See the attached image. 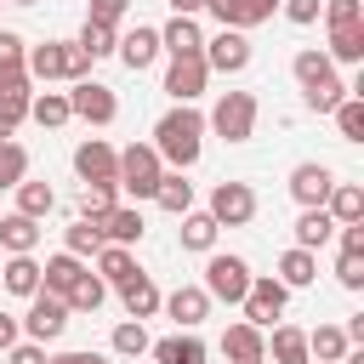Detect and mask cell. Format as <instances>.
<instances>
[{
    "mask_svg": "<svg viewBox=\"0 0 364 364\" xmlns=\"http://www.w3.org/2000/svg\"><path fill=\"white\" fill-rule=\"evenodd\" d=\"M6 364H46V341H11Z\"/></svg>",
    "mask_w": 364,
    "mask_h": 364,
    "instance_id": "cell-51",
    "label": "cell"
},
{
    "mask_svg": "<svg viewBox=\"0 0 364 364\" xmlns=\"http://www.w3.org/2000/svg\"><path fill=\"white\" fill-rule=\"evenodd\" d=\"M80 273H85V262H80L74 250H57V256H46V267H40V290H51V296H68Z\"/></svg>",
    "mask_w": 364,
    "mask_h": 364,
    "instance_id": "cell-22",
    "label": "cell"
},
{
    "mask_svg": "<svg viewBox=\"0 0 364 364\" xmlns=\"http://www.w3.org/2000/svg\"><path fill=\"white\" fill-rule=\"evenodd\" d=\"M199 57H205L210 74H245L250 68V40H245V28H216Z\"/></svg>",
    "mask_w": 364,
    "mask_h": 364,
    "instance_id": "cell-8",
    "label": "cell"
},
{
    "mask_svg": "<svg viewBox=\"0 0 364 364\" xmlns=\"http://www.w3.org/2000/svg\"><path fill=\"white\" fill-rule=\"evenodd\" d=\"M284 290H307L313 279H318V256L313 250H301V245H290L284 256H279V273H273Z\"/></svg>",
    "mask_w": 364,
    "mask_h": 364,
    "instance_id": "cell-21",
    "label": "cell"
},
{
    "mask_svg": "<svg viewBox=\"0 0 364 364\" xmlns=\"http://www.w3.org/2000/svg\"><path fill=\"white\" fill-rule=\"evenodd\" d=\"M159 307L176 318V330H199V324L210 318V296H205V284H176Z\"/></svg>",
    "mask_w": 364,
    "mask_h": 364,
    "instance_id": "cell-14",
    "label": "cell"
},
{
    "mask_svg": "<svg viewBox=\"0 0 364 364\" xmlns=\"http://www.w3.org/2000/svg\"><path fill=\"white\" fill-rule=\"evenodd\" d=\"M91 364H108V358H91Z\"/></svg>",
    "mask_w": 364,
    "mask_h": 364,
    "instance_id": "cell-58",
    "label": "cell"
},
{
    "mask_svg": "<svg viewBox=\"0 0 364 364\" xmlns=\"http://www.w3.org/2000/svg\"><path fill=\"white\" fill-rule=\"evenodd\" d=\"M290 74H296V85H313V80L336 74V63H330L324 51H313V46H307V51H296V57H290Z\"/></svg>",
    "mask_w": 364,
    "mask_h": 364,
    "instance_id": "cell-42",
    "label": "cell"
},
{
    "mask_svg": "<svg viewBox=\"0 0 364 364\" xmlns=\"http://www.w3.org/2000/svg\"><path fill=\"white\" fill-rule=\"evenodd\" d=\"M114 57L131 68V74H142L154 57H159V28H148V23H136L131 34H119V46H114Z\"/></svg>",
    "mask_w": 364,
    "mask_h": 364,
    "instance_id": "cell-17",
    "label": "cell"
},
{
    "mask_svg": "<svg viewBox=\"0 0 364 364\" xmlns=\"http://www.w3.org/2000/svg\"><path fill=\"white\" fill-rule=\"evenodd\" d=\"M222 358L228 364H267V330H256V324H228L222 330Z\"/></svg>",
    "mask_w": 364,
    "mask_h": 364,
    "instance_id": "cell-12",
    "label": "cell"
},
{
    "mask_svg": "<svg viewBox=\"0 0 364 364\" xmlns=\"http://www.w3.org/2000/svg\"><path fill=\"white\" fill-rule=\"evenodd\" d=\"M216 233L222 228H216L210 210H182V250H199L205 256V250H216Z\"/></svg>",
    "mask_w": 364,
    "mask_h": 364,
    "instance_id": "cell-29",
    "label": "cell"
},
{
    "mask_svg": "<svg viewBox=\"0 0 364 364\" xmlns=\"http://www.w3.org/2000/svg\"><path fill=\"white\" fill-rule=\"evenodd\" d=\"M28 97H34V85H11V91H0V119H6L11 131L28 119Z\"/></svg>",
    "mask_w": 364,
    "mask_h": 364,
    "instance_id": "cell-45",
    "label": "cell"
},
{
    "mask_svg": "<svg viewBox=\"0 0 364 364\" xmlns=\"http://www.w3.org/2000/svg\"><path fill=\"white\" fill-rule=\"evenodd\" d=\"M102 245H108V239H102V228H97L91 216H74V222H68V233H63V250H74L80 262H85V256H97Z\"/></svg>",
    "mask_w": 364,
    "mask_h": 364,
    "instance_id": "cell-36",
    "label": "cell"
},
{
    "mask_svg": "<svg viewBox=\"0 0 364 364\" xmlns=\"http://www.w3.org/2000/svg\"><path fill=\"white\" fill-rule=\"evenodd\" d=\"M279 11L296 23V28H307V23H318V11H324V0H279Z\"/></svg>",
    "mask_w": 364,
    "mask_h": 364,
    "instance_id": "cell-48",
    "label": "cell"
},
{
    "mask_svg": "<svg viewBox=\"0 0 364 364\" xmlns=\"http://www.w3.org/2000/svg\"><path fill=\"white\" fill-rule=\"evenodd\" d=\"M330 28H347V23H364V6L358 0H324V11H318Z\"/></svg>",
    "mask_w": 364,
    "mask_h": 364,
    "instance_id": "cell-46",
    "label": "cell"
},
{
    "mask_svg": "<svg viewBox=\"0 0 364 364\" xmlns=\"http://www.w3.org/2000/svg\"><path fill=\"white\" fill-rule=\"evenodd\" d=\"M159 176H165V159L154 154V142H131V148H119V165H114V188H125L131 199H154Z\"/></svg>",
    "mask_w": 364,
    "mask_h": 364,
    "instance_id": "cell-2",
    "label": "cell"
},
{
    "mask_svg": "<svg viewBox=\"0 0 364 364\" xmlns=\"http://www.w3.org/2000/svg\"><path fill=\"white\" fill-rule=\"evenodd\" d=\"M279 11V0H239V28H256Z\"/></svg>",
    "mask_w": 364,
    "mask_h": 364,
    "instance_id": "cell-49",
    "label": "cell"
},
{
    "mask_svg": "<svg viewBox=\"0 0 364 364\" xmlns=\"http://www.w3.org/2000/svg\"><path fill=\"white\" fill-rule=\"evenodd\" d=\"M336 284H341V290H364V256H347V250H341V262H336Z\"/></svg>",
    "mask_w": 364,
    "mask_h": 364,
    "instance_id": "cell-47",
    "label": "cell"
},
{
    "mask_svg": "<svg viewBox=\"0 0 364 364\" xmlns=\"http://www.w3.org/2000/svg\"><path fill=\"white\" fill-rule=\"evenodd\" d=\"M205 131H216L222 142H250L256 136V91H222Z\"/></svg>",
    "mask_w": 364,
    "mask_h": 364,
    "instance_id": "cell-4",
    "label": "cell"
},
{
    "mask_svg": "<svg viewBox=\"0 0 364 364\" xmlns=\"http://www.w3.org/2000/svg\"><path fill=\"white\" fill-rule=\"evenodd\" d=\"M97 228H102L108 245H142V228H148V222H142L136 205H114L108 216H97Z\"/></svg>",
    "mask_w": 364,
    "mask_h": 364,
    "instance_id": "cell-19",
    "label": "cell"
},
{
    "mask_svg": "<svg viewBox=\"0 0 364 364\" xmlns=\"http://www.w3.org/2000/svg\"><path fill=\"white\" fill-rule=\"evenodd\" d=\"M330 188H336V171H330L324 159H301V165L290 171V199H296L301 210H307V205H324Z\"/></svg>",
    "mask_w": 364,
    "mask_h": 364,
    "instance_id": "cell-11",
    "label": "cell"
},
{
    "mask_svg": "<svg viewBox=\"0 0 364 364\" xmlns=\"http://www.w3.org/2000/svg\"><path fill=\"white\" fill-rule=\"evenodd\" d=\"M324 210L336 216V228H341V222H364V188H358V182H336L330 199H324Z\"/></svg>",
    "mask_w": 364,
    "mask_h": 364,
    "instance_id": "cell-32",
    "label": "cell"
},
{
    "mask_svg": "<svg viewBox=\"0 0 364 364\" xmlns=\"http://www.w3.org/2000/svg\"><path fill=\"white\" fill-rule=\"evenodd\" d=\"M0 290H11V296L28 301V296L40 290V262H34V256H11V262L0 267Z\"/></svg>",
    "mask_w": 364,
    "mask_h": 364,
    "instance_id": "cell-30",
    "label": "cell"
},
{
    "mask_svg": "<svg viewBox=\"0 0 364 364\" xmlns=\"http://www.w3.org/2000/svg\"><path fill=\"white\" fill-rule=\"evenodd\" d=\"M119 358H142L148 353V330H142V318H125V324H114V341H108Z\"/></svg>",
    "mask_w": 364,
    "mask_h": 364,
    "instance_id": "cell-43",
    "label": "cell"
},
{
    "mask_svg": "<svg viewBox=\"0 0 364 364\" xmlns=\"http://www.w3.org/2000/svg\"><path fill=\"white\" fill-rule=\"evenodd\" d=\"M313 364H318V358H313Z\"/></svg>",
    "mask_w": 364,
    "mask_h": 364,
    "instance_id": "cell-60",
    "label": "cell"
},
{
    "mask_svg": "<svg viewBox=\"0 0 364 364\" xmlns=\"http://www.w3.org/2000/svg\"><path fill=\"white\" fill-rule=\"evenodd\" d=\"M336 239V216L324 210V205H307L301 216H296V245L301 250H318V245H330Z\"/></svg>",
    "mask_w": 364,
    "mask_h": 364,
    "instance_id": "cell-25",
    "label": "cell"
},
{
    "mask_svg": "<svg viewBox=\"0 0 364 364\" xmlns=\"http://www.w3.org/2000/svg\"><path fill=\"white\" fill-rule=\"evenodd\" d=\"M347 91H353V85H347V80H336V74H324V80L301 85V97H307V108H313V114H336V102H341Z\"/></svg>",
    "mask_w": 364,
    "mask_h": 364,
    "instance_id": "cell-39",
    "label": "cell"
},
{
    "mask_svg": "<svg viewBox=\"0 0 364 364\" xmlns=\"http://www.w3.org/2000/svg\"><path fill=\"white\" fill-rule=\"evenodd\" d=\"M6 6H40V0H6Z\"/></svg>",
    "mask_w": 364,
    "mask_h": 364,
    "instance_id": "cell-57",
    "label": "cell"
},
{
    "mask_svg": "<svg viewBox=\"0 0 364 364\" xmlns=\"http://www.w3.org/2000/svg\"><path fill=\"white\" fill-rule=\"evenodd\" d=\"M17 324H23L28 341H57V336L68 330V301L51 296V290H34V296H28V313H23Z\"/></svg>",
    "mask_w": 364,
    "mask_h": 364,
    "instance_id": "cell-5",
    "label": "cell"
},
{
    "mask_svg": "<svg viewBox=\"0 0 364 364\" xmlns=\"http://www.w3.org/2000/svg\"><path fill=\"white\" fill-rule=\"evenodd\" d=\"M159 51H171V57H199V51H205L199 23H193V17H171V23L159 28Z\"/></svg>",
    "mask_w": 364,
    "mask_h": 364,
    "instance_id": "cell-20",
    "label": "cell"
},
{
    "mask_svg": "<svg viewBox=\"0 0 364 364\" xmlns=\"http://www.w3.org/2000/svg\"><path fill=\"white\" fill-rule=\"evenodd\" d=\"M171 11H176V17H199V11H205V0H171Z\"/></svg>",
    "mask_w": 364,
    "mask_h": 364,
    "instance_id": "cell-55",
    "label": "cell"
},
{
    "mask_svg": "<svg viewBox=\"0 0 364 364\" xmlns=\"http://www.w3.org/2000/svg\"><path fill=\"white\" fill-rule=\"evenodd\" d=\"M273 336H267V353H273V364H313V353H307V330H296V324H267Z\"/></svg>",
    "mask_w": 364,
    "mask_h": 364,
    "instance_id": "cell-23",
    "label": "cell"
},
{
    "mask_svg": "<svg viewBox=\"0 0 364 364\" xmlns=\"http://www.w3.org/2000/svg\"><path fill=\"white\" fill-rule=\"evenodd\" d=\"M284 301H290V290L273 279V273H250V290H245V324H256V330H267L279 313H284Z\"/></svg>",
    "mask_w": 364,
    "mask_h": 364,
    "instance_id": "cell-7",
    "label": "cell"
},
{
    "mask_svg": "<svg viewBox=\"0 0 364 364\" xmlns=\"http://www.w3.org/2000/svg\"><path fill=\"white\" fill-rule=\"evenodd\" d=\"M131 273H136L131 245H102V250H97V279H102V284H125Z\"/></svg>",
    "mask_w": 364,
    "mask_h": 364,
    "instance_id": "cell-33",
    "label": "cell"
},
{
    "mask_svg": "<svg viewBox=\"0 0 364 364\" xmlns=\"http://www.w3.org/2000/svg\"><path fill=\"white\" fill-rule=\"evenodd\" d=\"M6 136H11V125H6V119H0V142H6Z\"/></svg>",
    "mask_w": 364,
    "mask_h": 364,
    "instance_id": "cell-56",
    "label": "cell"
},
{
    "mask_svg": "<svg viewBox=\"0 0 364 364\" xmlns=\"http://www.w3.org/2000/svg\"><path fill=\"white\" fill-rule=\"evenodd\" d=\"M0 245H6L11 256H34V245H40V222H34V216H23V210L0 216Z\"/></svg>",
    "mask_w": 364,
    "mask_h": 364,
    "instance_id": "cell-26",
    "label": "cell"
},
{
    "mask_svg": "<svg viewBox=\"0 0 364 364\" xmlns=\"http://www.w3.org/2000/svg\"><path fill=\"white\" fill-rule=\"evenodd\" d=\"M154 205H159V210H171V216L193 210V182H188L182 171H165V176H159V188H154Z\"/></svg>",
    "mask_w": 364,
    "mask_h": 364,
    "instance_id": "cell-27",
    "label": "cell"
},
{
    "mask_svg": "<svg viewBox=\"0 0 364 364\" xmlns=\"http://www.w3.org/2000/svg\"><path fill=\"white\" fill-rule=\"evenodd\" d=\"M0 6H6V0H0Z\"/></svg>",
    "mask_w": 364,
    "mask_h": 364,
    "instance_id": "cell-59",
    "label": "cell"
},
{
    "mask_svg": "<svg viewBox=\"0 0 364 364\" xmlns=\"http://www.w3.org/2000/svg\"><path fill=\"white\" fill-rule=\"evenodd\" d=\"M68 114L85 119V125H114V119H119V97H114L102 80H74V91H68Z\"/></svg>",
    "mask_w": 364,
    "mask_h": 364,
    "instance_id": "cell-6",
    "label": "cell"
},
{
    "mask_svg": "<svg viewBox=\"0 0 364 364\" xmlns=\"http://www.w3.org/2000/svg\"><path fill=\"white\" fill-rule=\"evenodd\" d=\"M154 154H159L171 171L199 165V154H205V114H199L193 102H176L171 114H159V125H154Z\"/></svg>",
    "mask_w": 364,
    "mask_h": 364,
    "instance_id": "cell-1",
    "label": "cell"
},
{
    "mask_svg": "<svg viewBox=\"0 0 364 364\" xmlns=\"http://www.w3.org/2000/svg\"><path fill=\"white\" fill-rule=\"evenodd\" d=\"M74 46H80L91 63H97V57H114V46H119V28H114V23H97V17H85V28H80V40H74Z\"/></svg>",
    "mask_w": 364,
    "mask_h": 364,
    "instance_id": "cell-34",
    "label": "cell"
},
{
    "mask_svg": "<svg viewBox=\"0 0 364 364\" xmlns=\"http://www.w3.org/2000/svg\"><path fill=\"white\" fill-rule=\"evenodd\" d=\"M148 353H154L159 364H205V341H199L193 330H176V336H165V341H148Z\"/></svg>",
    "mask_w": 364,
    "mask_h": 364,
    "instance_id": "cell-24",
    "label": "cell"
},
{
    "mask_svg": "<svg viewBox=\"0 0 364 364\" xmlns=\"http://www.w3.org/2000/svg\"><path fill=\"white\" fill-rule=\"evenodd\" d=\"M114 205H119V199H114V182H85V188H80V216L97 222V216H108Z\"/></svg>",
    "mask_w": 364,
    "mask_h": 364,
    "instance_id": "cell-44",
    "label": "cell"
},
{
    "mask_svg": "<svg viewBox=\"0 0 364 364\" xmlns=\"http://www.w3.org/2000/svg\"><path fill=\"white\" fill-rule=\"evenodd\" d=\"M23 176H28V148L6 136V142H0V193H11Z\"/></svg>",
    "mask_w": 364,
    "mask_h": 364,
    "instance_id": "cell-41",
    "label": "cell"
},
{
    "mask_svg": "<svg viewBox=\"0 0 364 364\" xmlns=\"http://www.w3.org/2000/svg\"><path fill=\"white\" fill-rule=\"evenodd\" d=\"M210 216H216V228H245V222L256 216L250 182H216V188H210Z\"/></svg>",
    "mask_w": 364,
    "mask_h": 364,
    "instance_id": "cell-9",
    "label": "cell"
},
{
    "mask_svg": "<svg viewBox=\"0 0 364 364\" xmlns=\"http://www.w3.org/2000/svg\"><path fill=\"white\" fill-rule=\"evenodd\" d=\"M205 85H210L205 57H171V68H165V97H176V102H199Z\"/></svg>",
    "mask_w": 364,
    "mask_h": 364,
    "instance_id": "cell-10",
    "label": "cell"
},
{
    "mask_svg": "<svg viewBox=\"0 0 364 364\" xmlns=\"http://www.w3.org/2000/svg\"><path fill=\"white\" fill-rule=\"evenodd\" d=\"M347 347H353V341H347V330H341V324H318V330H307V353H313L318 364H336Z\"/></svg>",
    "mask_w": 364,
    "mask_h": 364,
    "instance_id": "cell-38",
    "label": "cell"
},
{
    "mask_svg": "<svg viewBox=\"0 0 364 364\" xmlns=\"http://www.w3.org/2000/svg\"><path fill=\"white\" fill-rule=\"evenodd\" d=\"M28 119L46 125V131L68 125V119H74V114H68V91H40V97H28Z\"/></svg>",
    "mask_w": 364,
    "mask_h": 364,
    "instance_id": "cell-31",
    "label": "cell"
},
{
    "mask_svg": "<svg viewBox=\"0 0 364 364\" xmlns=\"http://www.w3.org/2000/svg\"><path fill=\"white\" fill-rule=\"evenodd\" d=\"M114 290H119V307H125V318H154V313H159V301H165V296H159V284H154L142 267H136L125 284H114Z\"/></svg>",
    "mask_w": 364,
    "mask_h": 364,
    "instance_id": "cell-16",
    "label": "cell"
},
{
    "mask_svg": "<svg viewBox=\"0 0 364 364\" xmlns=\"http://www.w3.org/2000/svg\"><path fill=\"white\" fill-rule=\"evenodd\" d=\"M68 51H74V40H40V46H28V80H40V85H51V80H68Z\"/></svg>",
    "mask_w": 364,
    "mask_h": 364,
    "instance_id": "cell-13",
    "label": "cell"
},
{
    "mask_svg": "<svg viewBox=\"0 0 364 364\" xmlns=\"http://www.w3.org/2000/svg\"><path fill=\"white\" fill-rule=\"evenodd\" d=\"M205 296L210 301H228V307H239L245 301V290H250V262L245 256H228V250H205Z\"/></svg>",
    "mask_w": 364,
    "mask_h": 364,
    "instance_id": "cell-3",
    "label": "cell"
},
{
    "mask_svg": "<svg viewBox=\"0 0 364 364\" xmlns=\"http://www.w3.org/2000/svg\"><path fill=\"white\" fill-rule=\"evenodd\" d=\"M63 301H68V313H97V307L108 301V284H102V279H97L91 267H85V273L74 279V290H68Z\"/></svg>",
    "mask_w": 364,
    "mask_h": 364,
    "instance_id": "cell-37",
    "label": "cell"
},
{
    "mask_svg": "<svg viewBox=\"0 0 364 364\" xmlns=\"http://www.w3.org/2000/svg\"><path fill=\"white\" fill-rule=\"evenodd\" d=\"M11 193H17V210H23V216H34V222H46V216H51V205H57L51 182H40V176H23Z\"/></svg>",
    "mask_w": 364,
    "mask_h": 364,
    "instance_id": "cell-28",
    "label": "cell"
},
{
    "mask_svg": "<svg viewBox=\"0 0 364 364\" xmlns=\"http://www.w3.org/2000/svg\"><path fill=\"white\" fill-rule=\"evenodd\" d=\"M205 11H210L222 28H239V0H205Z\"/></svg>",
    "mask_w": 364,
    "mask_h": 364,
    "instance_id": "cell-52",
    "label": "cell"
},
{
    "mask_svg": "<svg viewBox=\"0 0 364 364\" xmlns=\"http://www.w3.org/2000/svg\"><path fill=\"white\" fill-rule=\"evenodd\" d=\"M23 63H28V40H23L17 28H0V91H11V85H34Z\"/></svg>",
    "mask_w": 364,
    "mask_h": 364,
    "instance_id": "cell-18",
    "label": "cell"
},
{
    "mask_svg": "<svg viewBox=\"0 0 364 364\" xmlns=\"http://www.w3.org/2000/svg\"><path fill=\"white\" fill-rule=\"evenodd\" d=\"M114 165H119V148H108L102 136H85L74 148V171L80 182H114Z\"/></svg>",
    "mask_w": 364,
    "mask_h": 364,
    "instance_id": "cell-15",
    "label": "cell"
},
{
    "mask_svg": "<svg viewBox=\"0 0 364 364\" xmlns=\"http://www.w3.org/2000/svg\"><path fill=\"white\" fill-rule=\"evenodd\" d=\"M330 119H336L341 142H364V97H353V91H347V97L336 102V114H330Z\"/></svg>",
    "mask_w": 364,
    "mask_h": 364,
    "instance_id": "cell-40",
    "label": "cell"
},
{
    "mask_svg": "<svg viewBox=\"0 0 364 364\" xmlns=\"http://www.w3.org/2000/svg\"><path fill=\"white\" fill-rule=\"evenodd\" d=\"M91 358H97V353H80V347H74V353H46V364H91Z\"/></svg>",
    "mask_w": 364,
    "mask_h": 364,
    "instance_id": "cell-54",
    "label": "cell"
},
{
    "mask_svg": "<svg viewBox=\"0 0 364 364\" xmlns=\"http://www.w3.org/2000/svg\"><path fill=\"white\" fill-rule=\"evenodd\" d=\"M131 11V0H85V17H97V23H114L119 28V17Z\"/></svg>",
    "mask_w": 364,
    "mask_h": 364,
    "instance_id": "cell-50",
    "label": "cell"
},
{
    "mask_svg": "<svg viewBox=\"0 0 364 364\" xmlns=\"http://www.w3.org/2000/svg\"><path fill=\"white\" fill-rule=\"evenodd\" d=\"M11 341H23V324H17L11 313H0V353H6Z\"/></svg>",
    "mask_w": 364,
    "mask_h": 364,
    "instance_id": "cell-53",
    "label": "cell"
},
{
    "mask_svg": "<svg viewBox=\"0 0 364 364\" xmlns=\"http://www.w3.org/2000/svg\"><path fill=\"white\" fill-rule=\"evenodd\" d=\"M330 63H364V23H347V28H330V46H324Z\"/></svg>",
    "mask_w": 364,
    "mask_h": 364,
    "instance_id": "cell-35",
    "label": "cell"
}]
</instances>
